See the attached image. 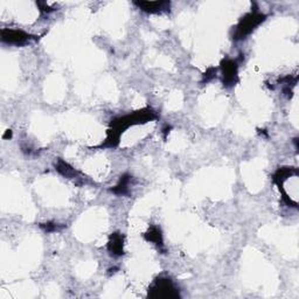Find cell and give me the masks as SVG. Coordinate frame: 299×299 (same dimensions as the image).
<instances>
[{"instance_id": "obj_4", "label": "cell", "mask_w": 299, "mask_h": 299, "mask_svg": "<svg viewBox=\"0 0 299 299\" xmlns=\"http://www.w3.org/2000/svg\"><path fill=\"white\" fill-rule=\"evenodd\" d=\"M2 41L9 45L14 46H25L29 44L30 41H37L36 36L24 32L21 29H13V28H3L2 29Z\"/></svg>"}, {"instance_id": "obj_6", "label": "cell", "mask_w": 299, "mask_h": 299, "mask_svg": "<svg viewBox=\"0 0 299 299\" xmlns=\"http://www.w3.org/2000/svg\"><path fill=\"white\" fill-rule=\"evenodd\" d=\"M135 5L147 13L169 12L171 9L170 2H135Z\"/></svg>"}, {"instance_id": "obj_9", "label": "cell", "mask_w": 299, "mask_h": 299, "mask_svg": "<svg viewBox=\"0 0 299 299\" xmlns=\"http://www.w3.org/2000/svg\"><path fill=\"white\" fill-rule=\"evenodd\" d=\"M144 238H145L146 241H149V242L154 243L159 248L164 247V239H162L161 230H160V228L157 227V226L151 227L149 230L145 232Z\"/></svg>"}, {"instance_id": "obj_10", "label": "cell", "mask_w": 299, "mask_h": 299, "mask_svg": "<svg viewBox=\"0 0 299 299\" xmlns=\"http://www.w3.org/2000/svg\"><path fill=\"white\" fill-rule=\"evenodd\" d=\"M55 169L59 171V172L62 174V176L67 177L71 179V178H79V172H76L75 169H73L68 162H65L62 159H59L57 162L55 164Z\"/></svg>"}, {"instance_id": "obj_1", "label": "cell", "mask_w": 299, "mask_h": 299, "mask_svg": "<svg viewBox=\"0 0 299 299\" xmlns=\"http://www.w3.org/2000/svg\"><path fill=\"white\" fill-rule=\"evenodd\" d=\"M154 119H157V115L156 112L150 108L142 109V110L132 112L130 115H125L123 116V117L115 118L114 120H111L106 142L101 145V147H116L119 144L120 135H122L126 129H129L132 125L144 124Z\"/></svg>"}, {"instance_id": "obj_13", "label": "cell", "mask_w": 299, "mask_h": 299, "mask_svg": "<svg viewBox=\"0 0 299 299\" xmlns=\"http://www.w3.org/2000/svg\"><path fill=\"white\" fill-rule=\"evenodd\" d=\"M11 136H12V132H11L10 130L7 131V134H6V136H4V138H7V137H11Z\"/></svg>"}, {"instance_id": "obj_3", "label": "cell", "mask_w": 299, "mask_h": 299, "mask_svg": "<svg viewBox=\"0 0 299 299\" xmlns=\"http://www.w3.org/2000/svg\"><path fill=\"white\" fill-rule=\"evenodd\" d=\"M149 297L153 299H177L180 297L179 289L172 279L159 277L149 287Z\"/></svg>"}, {"instance_id": "obj_5", "label": "cell", "mask_w": 299, "mask_h": 299, "mask_svg": "<svg viewBox=\"0 0 299 299\" xmlns=\"http://www.w3.org/2000/svg\"><path fill=\"white\" fill-rule=\"evenodd\" d=\"M221 72L224 87H232L239 82V63L236 60L224 59L221 62Z\"/></svg>"}, {"instance_id": "obj_7", "label": "cell", "mask_w": 299, "mask_h": 299, "mask_svg": "<svg viewBox=\"0 0 299 299\" xmlns=\"http://www.w3.org/2000/svg\"><path fill=\"white\" fill-rule=\"evenodd\" d=\"M108 250L115 256L124 255V236L120 232H114L108 242Z\"/></svg>"}, {"instance_id": "obj_2", "label": "cell", "mask_w": 299, "mask_h": 299, "mask_svg": "<svg viewBox=\"0 0 299 299\" xmlns=\"http://www.w3.org/2000/svg\"><path fill=\"white\" fill-rule=\"evenodd\" d=\"M267 15L261 12H258L257 10H254L252 12L248 13L239 21V24L236 25L234 32H232V39L235 41H240L246 39L248 36L254 32L256 27H258L262 22L265 20Z\"/></svg>"}, {"instance_id": "obj_11", "label": "cell", "mask_w": 299, "mask_h": 299, "mask_svg": "<svg viewBox=\"0 0 299 299\" xmlns=\"http://www.w3.org/2000/svg\"><path fill=\"white\" fill-rule=\"evenodd\" d=\"M40 227H41L42 229H44V230H45L46 232L57 231V230H60V229L63 228V227L59 226V224H57V223H50V222H48V223H41V224H40Z\"/></svg>"}, {"instance_id": "obj_8", "label": "cell", "mask_w": 299, "mask_h": 299, "mask_svg": "<svg viewBox=\"0 0 299 299\" xmlns=\"http://www.w3.org/2000/svg\"><path fill=\"white\" fill-rule=\"evenodd\" d=\"M132 177L130 174H123L120 177L119 182L115 186L114 188H111V192L117 194V195H127L130 193V182Z\"/></svg>"}, {"instance_id": "obj_12", "label": "cell", "mask_w": 299, "mask_h": 299, "mask_svg": "<svg viewBox=\"0 0 299 299\" xmlns=\"http://www.w3.org/2000/svg\"><path fill=\"white\" fill-rule=\"evenodd\" d=\"M215 74H216V69L215 68H209L208 71L205 73V75H204V82L207 83L211 80L214 79Z\"/></svg>"}]
</instances>
